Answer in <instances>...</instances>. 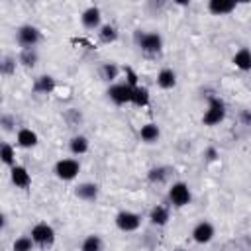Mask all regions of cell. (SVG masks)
<instances>
[{"mask_svg": "<svg viewBox=\"0 0 251 251\" xmlns=\"http://www.w3.org/2000/svg\"><path fill=\"white\" fill-rule=\"evenodd\" d=\"M135 41L141 47V51H145L149 55H155V53H159L163 49V37L159 33H155V31H149V33L135 31Z\"/></svg>", "mask_w": 251, "mask_h": 251, "instance_id": "cell-1", "label": "cell"}, {"mask_svg": "<svg viewBox=\"0 0 251 251\" xmlns=\"http://www.w3.org/2000/svg\"><path fill=\"white\" fill-rule=\"evenodd\" d=\"M224 118H226V104H224L220 98L210 96V100H208V110H206L204 116H202V124H204V126H216V124H220Z\"/></svg>", "mask_w": 251, "mask_h": 251, "instance_id": "cell-2", "label": "cell"}, {"mask_svg": "<svg viewBox=\"0 0 251 251\" xmlns=\"http://www.w3.org/2000/svg\"><path fill=\"white\" fill-rule=\"evenodd\" d=\"M31 239H33V243H35L37 247L47 249V247H51L53 241H55V229H53L49 224L41 222V224H37V226L31 227Z\"/></svg>", "mask_w": 251, "mask_h": 251, "instance_id": "cell-3", "label": "cell"}, {"mask_svg": "<svg viewBox=\"0 0 251 251\" xmlns=\"http://www.w3.org/2000/svg\"><path fill=\"white\" fill-rule=\"evenodd\" d=\"M39 41H41V33L35 25H22L18 29V43L24 49H35Z\"/></svg>", "mask_w": 251, "mask_h": 251, "instance_id": "cell-4", "label": "cell"}, {"mask_svg": "<svg viewBox=\"0 0 251 251\" xmlns=\"http://www.w3.org/2000/svg\"><path fill=\"white\" fill-rule=\"evenodd\" d=\"M131 92H133V88L127 82H120V84H112L106 94L116 106H124L127 102H131Z\"/></svg>", "mask_w": 251, "mask_h": 251, "instance_id": "cell-5", "label": "cell"}, {"mask_svg": "<svg viewBox=\"0 0 251 251\" xmlns=\"http://www.w3.org/2000/svg\"><path fill=\"white\" fill-rule=\"evenodd\" d=\"M190 188H188V184L186 182H175L171 188H169V200H171V204L173 206H176V208H182V206H186L188 202H190Z\"/></svg>", "mask_w": 251, "mask_h": 251, "instance_id": "cell-6", "label": "cell"}, {"mask_svg": "<svg viewBox=\"0 0 251 251\" xmlns=\"http://www.w3.org/2000/svg\"><path fill=\"white\" fill-rule=\"evenodd\" d=\"M80 171V165L76 159H61L55 163V175L61 180H73Z\"/></svg>", "mask_w": 251, "mask_h": 251, "instance_id": "cell-7", "label": "cell"}, {"mask_svg": "<svg viewBox=\"0 0 251 251\" xmlns=\"http://www.w3.org/2000/svg\"><path fill=\"white\" fill-rule=\"evenodd\" d=\"M116 226L122 231H135L141 226V216L135 212H129V210H122L116 216Z\"/></svg>", "mask_w": 251, "mask_h": 251, "instance_id": "cell-8", "label": "cell"}, {"mask_svg": "<svg viewBox=\"0 0 251 251\" xmlns=\"http://www.w3.org/2000/svg\"><path fill=\"white\" fill-rule=\"evenodd\" d=\"M212 237H214V226L210 224V222H198L196 226H194V229H192V239L196 241V243H210L212 241Z\"/></svg>", "mask_w": 251, "mask_h": 251, "instance_id": "cell-9", "label": "cell"}, {"mask_svg": "<svg viewBox=\"0 0 251 251\" xmlns=\"http://www.w3.org/2000/svg\"><path fill=\"white\" fill-rule=\"evenodd\" d=\"M100 20H102V12H100V8H96V6L86 8V10L82 12V16H80V22H82V25H84L86 29H98V27H102V25H100Z\"/></svg>", "mask_w": 251, "mask_h": 251, "instance_id": "cell-10", "label": "cell"}, {"mask_svg": "<svg viewBox=\"0 0 251 251\" xmlns=\"http://www.w3.org/2000/svg\"><path fill=\"white\" fill-rule=\"evenodd\" d=\"M10 178H12V182H14L18 188H27V186L31 184V175H29L27 169L22 167V165H16V167L10 169Z\"/></svg>", "mask_w": 251, "mask_h": 251, "instance_id": "cell-11", "label": "cell"}, {"mask_svg": "<svg viewBox=\"0 0 251 251\" xmlns=\"http://www.w3.org/2000/svg\"><path fill=\"white\" fill-rule=\"evenodd\" d=\"M237 8V4L233 0H210L208 2V12L214 16H226L231 14Z\"/></svg>", "mask_w": 251, "mask_h": 251, "instance_id": "cell-12", "label": "cell"}, {"mask_svg": "<svg viewBox=\"0 0 251 251\" xmlns=\"http://www.w3.org/2000/svg\"><path fill=\"white\" fill-rule=\"evenodd\" d=\"M98 192H100V188H98V184H94V182H80V184L75 188V194H76L80 200H84V202H94V200L98 198Z\"/></svg>", "mask_w": 251, "mask_h": 251, "instance_id": "cell-13", "label": "cell"}, {"mask_svg": "<svg viewBox=\"0 0 251 251\" xmlns=\"http://www.w3.org/2000/svg\"><path fill=\"white\" fill-rule=\"evenodd\" d=\"M233 65L239 71H251V49L241 47L235 55H233Z\"/></svg>", "mask_w": 251, "mask_h": 251, "instance_id": "cell-14", "label": "cell"}, {"mask_svg": "<svg viewBox=\"0 0 251 251\" xmlns=\"http://www.w3.org/2000/svg\"><path fill=\"white\" fill-rule=\"evenodd\" d=\"M16 139H18V145H20V147H25V149L37 145V133L31 131V129H27V127H22V129L18 131V137H16Z\"/></svg>", "mask_w": 251, "mask_h": 251, "instance_id": "cell-15", "label": "cell"}, {"mask_svg": "<svg viewBox=\"0 0 251 251\" xmlns=\"http://www.w3.org/2000/svg\"><path fill=\"white\" fill-rule=\"evenodd\" d=\"M157 84H159L161 88H165V90L175 88V84H176V75H175V71H173V69H163V71H159V75H157Z\"/></svg>", "mask_w": 251, "mask_h": 251, "instance_id": "cell-16", "label": "cell"}, {"mask_svg": "<svg viewBox=\"0 0 251 251\" xmlns=\"http://www.w3.org/2000/svg\"><path fill=\"white\" fill-rule=\"evenodd\" d=\"M33 90H35V92H41V94L53 92V90H55V78L49 76V75L39 76V78L35 80V84H33Z\"/></svg>", "mask_w": 251, "mask_h": 251, "instance_id": "cell-17", "label": "cell"}, {"mask_svg": "<svg viewBox=\"0 0 251 251\" xmlns=\"http://www.w3.org/2000/svg\"><path fill=\"white\" fill-rule=\"evenodd\" d=\"M131 104L137 108H143L149 104V90L145 86H135L131 92Z\"/></svg>", "mask_w": 251, "mask_h": 251, "instance_id": "cell-18", "label": "cell"}, {"mask_svg": "<svg viewBox=\"0 0 251 251\" xmlns=\"http://www.w3.org/2000/svg\"><path fill=\"white\" fill-rule=\"evenodd\" d=\"M159 135H161V131H159L157 124H145V126L139 129V137H141L145 143H153V141H157Z\"/></svg>", "mask_w": 251, "mask_h": 251, "instance_id": "cell-19", "label": "cell"}, {"mask_svg": "<svg viewBox=\"0 0 251 251\" xmlns=\"http://www.w3.org/2000/svg\"><path fill=\"white\" fill-rule=\"evenodd\" d=\"M149 220L151 224L155 226H165L169 222V210L165 206H155L151 212H149Z\"/></svg>", "mask_w": 251, "mask_h": 251, "instance_id": "cell-20", "label": "cell"}, {"mask_svg": "<svg viewBox=\"0 0 251 251\" xmlns=\"http://www.w3.org/2000/svg\"><path fill=\"white\" fill-rule=\"evenodd\" d=\"M69 149H71V153H75V155H82V153L88 151V139H86L84 135H75V137L71 139V143H69Z\"/></svg>", "mask_w": 251, "mask_h": 251, "instance_id": "cell-21", "label": "cell"}, {"mask_svg": "<svg viewBox=\"0 0 251 251\" xmlns=\"http://www.w3.org/2000/svg\"><path fill=\"white\" fill-rule=\"evenodd\" d=\"M0 159H2L4 165L16 167V153H14V147L10 143H2V147H0Z\"/></svg>", "mask_w": 251, "mask_h": 251, "instance_id": "cell-22", "label": "cell"}, {"mask_svg": "<svg viewBox=\"0 0 251 251\" xmlns=\"http://www.w3.org/2000/svg\"><path fill=\"white\" fill-rule=\"evenodd\" d=\"M102 239H100V235H88V237H84V241H82V245H80V251H102Z\"/></svg>", "mask_w": 251, "mask_h": 251, "instance_id": "cell-23", "label": "cell"}, {"mask_svg": "<svg viewBox=\"0 0 251 251\" xmlns=\"http://www.w3.org/2000/svg\"><path fill=\"white\" fill-rule=\"evenodd\" d=\"M167 171H169L167 167H153V169L147 173V178H149L153 184H161V182H165L167 176H169Z\"/></svg>", "mask_w": 251, "mask_h": 251, "instance_id": "cell-24", "label": "cell"}, {"mask_svg": "<svg viewBox=\"0 0 251 251\" xmlns=\"http://www.w3.org/2000/svg\"><path fill=\"white\" fill-rule=\"evenodd\" d=\"M98 35H100V41H102V43H114V41L118 39V31H116V27L110 25V24L102 25L100 31H98Z\"/></svg>", "mask_w": 251, "mask_h": 251, "instance_id": "cell-25", "label": "cell"}, {"mask_svg": "<svg viewBox=\"0 0 251 251\" xmlns=\"http://www.w3.org/2000/svg\"><path fill=\"white\" fill-rule=\"evenodd\" d=\"M33 247H35V243H33V239L27 237V235L18 237V239L14 241V245H12L14 251H33Z\"/></svg>", "mask_w": 251, "mask_h": 251, "instance_id": "cell-26", "label": "cell"}, {"mask_svg": "<svg viewBox=\"0 0 251 251\" xmlns=\"http://www.w3.org/2000/svg\"><path fill=\"white\" fill-rule=\"evenodd\" d=\"M20 63L24 67H33L37 63V51L35 49H22L20 53Z\"/></svg>", "mask_w": 251, "mask_h": 251, "instance_id": "cell-27", "label": "cell"}, {"mask_svg": "<svg viewBox=\"0 0 251 251\" xmlns=\"http://www.w3.org/2000/svg\"><path fill=\"white\" fill-rule=\"evenodd\" d=\"M118 73H120V67L116 63H104L102 65V76L106 80H114L118 76Z\"/></svg>", "mask_w": 251, "mask_h": 251, "instance_id": "cell-28", "label": "cell"}, {"mask_svg": "<svg viewBox=\"0 0 251 251\" xmlns=\"http://www.w3.org/2000/svg\"><path fill=\"white\" fill-rule=\"evenodd\" d=\"M14 67H16L14 59H12V57H4V61H2V73H4V75H12Z\"/></svg>", "mask_w": 251, "mask_h": 251, "instance_id": "cell-29", "label": "cell"}, {"mask_svg": "<svg viewBox=\"0 0 251 251\" xmlns=\"http://www.w3.org/2000/svg\"><path fill=\"white\" fill-rule=\"evenodd\" d=\"M126 75H127V84H129L131 88L139 86V84H137V75L133 73V69H131V67H126Z\"/></svg>", "mask_w": 251, "mask_h": 251, "instance_id": "cell-30", "label": "cell"}, {"mask_svg": "<svg viewBox=\"0 0 251 251\" xmlns=\"http://www.w3.org/2000/svg\"><path fill=\"white\" fill-rule=\"evenodd\" d=\"M2 126H4V129H6V131H10V129H12V126H14L12 118H10V116H2Z\"/></svg>", "mask_w": 251, "mask_h": 251, "instance_id": "cell-31", "label": "cell"}, {"mask_svg": "<svg viewBox=\"0 0 251 251\" xmlns=\"http://www.w3.org/2000/svg\"><path fill=\"white\" fill-rule=\"evenodd\" d=\"M216 157H218L216 149H214V147H208V149H206V159H208V161H214Z\"/></svg>", "mask_w": 251, "mask_h": 251, "instance_id": "cell-32", "label": "cell"}, {"mask_svg": "<svg viewBox=\"0 0 251 251\" xmlns=\"http://www.w3.org/2000/svg\"><path fill=\"white\" fill-rule=\"evenodd\" d=\"M243 120H245V122H251V114H249V112H245V114H243Z\"/></svg>", "mask_w": 251, "mask_h": 251, "instance_id": "cell-33", "label": "cell"}]
</instances>
